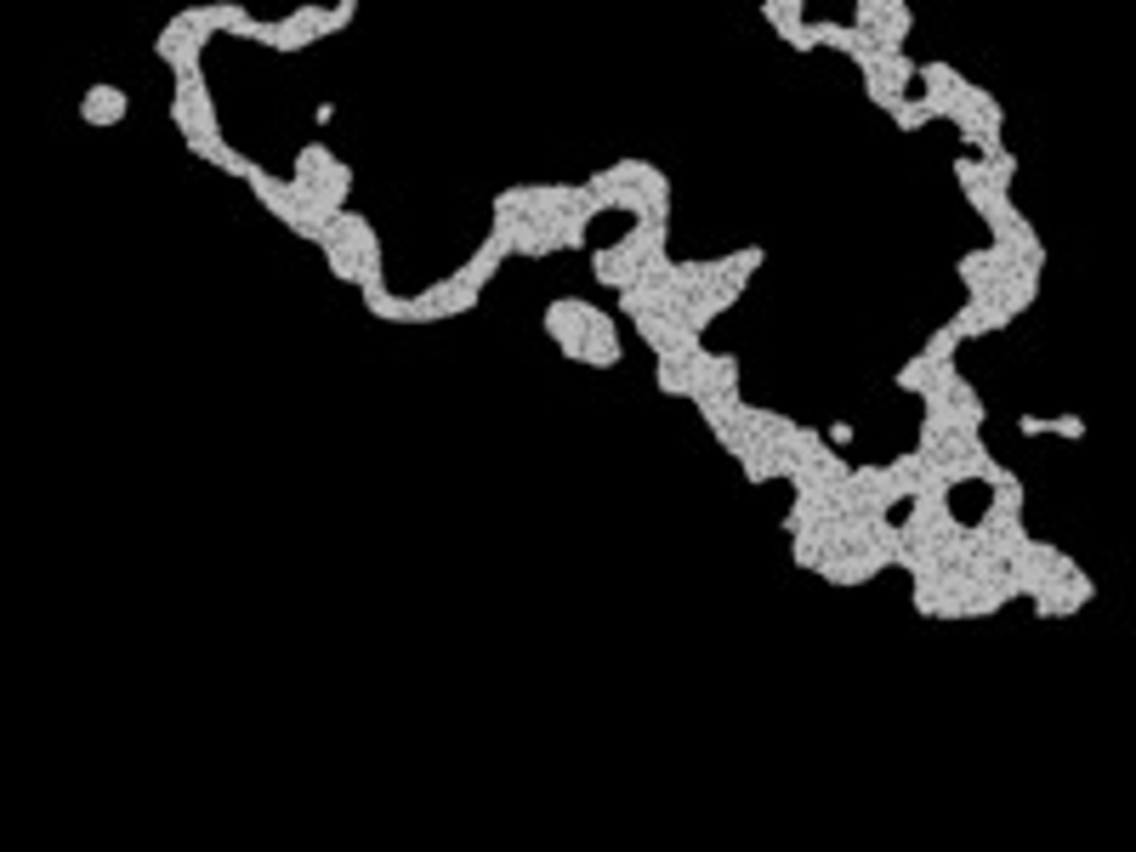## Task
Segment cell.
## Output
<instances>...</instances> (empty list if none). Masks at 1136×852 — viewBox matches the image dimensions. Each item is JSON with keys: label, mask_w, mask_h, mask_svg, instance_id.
Masks as SVG:
<instances>
[{"label": "cell", "mask_w": 1136, "mask_h": 852, "mask_svg": "<svg viewBox=\"0 0 1136 852\" xmlns=\"http://www.w3.org/2000/svg\"><path fill=\"white\" fill-rule=\"evenodd\" d=\"M767 267V250L762 245H745V250H727V256H688V262H665L648 285L614 296V318H671L682 324L688 336L704 341V330L739 308V296L750 290V279Z\"/></svg>", "instance_id": "cell-1"}, {"label": "cell", "mask_w": 1136, "mask_h": 852, "mask_svg": "<svg viewBox=\"0 0 1136 852\" xmlns=\"http://www.w3.org/2000/svg\"><path fill=\"white\" fill-rule=\"evenodd\" d=\"M597 205L579 183H512L489 205V239L523 262H546L558 250L586 245Z\"/></svg>", "instance_id": "cell-2"}, {"label": "cell", "mask_w": 1136, "mask_h": 852, "mask_svg": "<svg viewBox=\"0 0 1136 852\" xmlns=\"http://www.w3.org/2000/svg\"><path fill=\"white\" fill-rule=\"evenodd\" d=\"M954 279L966 285V302L944 318V330L954 341H972V336H1000L1040 302V285H1046V262H1028V256H1012L1000 245H977L966 256H954Z\"/></svg>", "instance_id": "cell-3"}, {"label": "cell", "mask_w": 1136, "mask_h": 852, "mask_svg": "<svg viewBox=\"0 0 1136 852\" xmlns=\"http://www.w3.org/2000/svg\"><path fill=\"white\" fill-rule=\"evenodd\" d=\"M790 557L813 568L824 586H870L887 568H898V529L892 517H819V523H785Z\"/></svg>", "instance_id": "cell-4"}, {"label": "cell", "mask_w": 1136, "mask_h": 852, "mask_svg": "<svg viewBox=\"0 0 1136 852\" xmlns=\"http://www.w3.org/2000/svg\"><path fill=\"white\" fill-rule=\"evenodd\" d=\"M699 421H704V433L739 461L745 484H790V466H796V449L807 438V421L778 415L767 404H750L745 392L704 404Z\"/></svg>", "instance_id": "cell-5"}, {"label": "cell", "mask_w": 1136, "mask_h": 852, "mask_svg": "<svg viewBox=\"0 0 1136 852\" xmlns=\"http://www.w3.org/2000/svg\"><path fill=\"white\" fill-rule=\"evenodd\" d=\"M915 109L921 120H949L961 131L966 154L989 160V154H1006V109L989 86H977L972 74H961L944 58H926L915 63Z\"/></svg>", "instance_id": "cell-6"}, {"label": "cell", "mask_w": 1136, "mask_h": 852, "mask_svg": "<svg viewBox=\"0 0 1136 852\" xmlns=\"http://www.w3.org/2000/svg\"><path fill=\"white\" fill-rule=\"evenodd\" d=\"M507 262H512V256L484 234V245H477L454 273H444V279H433V285L415 290V296L370 290V296H364V313H370L375 324H449V318H466L477 302H484V290L495 285V273L507 267Z\"/></svg>", "instance_id": "cell-7"}, {"label": "cell", "mask_w": 1136, "mask_h": 852, "mask_svg": "<svg viewBox=\"0 0 1136 852\" xmlns=\"http://www.w3.org/2000/svg\"><path fill=\"white\" fill-rule=\"evenodd\" d=\"M1012 591L1028 597V609L1040 614V619H1069L1079 609H1091V597H1097V580L1085 574L1063 546H1051V540H1023L1018 546V557H1012Z\"/></svg>", "instance_id": "cell-8"}, {"label": "cell", "mask_w": 1136, "mask_h": 852, "mask_svg": "<svg viewBox=\"0 0 1136 852\" xmlns=\"http://www.w3.org/2000/svg\"><path fill=\"white\" fill-rule=\"evenodd\" d=\"M540 330L569 364L620 369V359H625V324L609 308L586 302V296H551L540 308Z\"/></svg>", "instance_id": "cell-9"}, {"label": "cell", "mask_w": 1136, "mask_h": 852, "mask_svg": "<svg viewBox=\"0 0 1136 852\" xmlns=\"http://www.w3.org/2000/svg\"><path fill=\"white\" fill-rule=\"evenodd\" d=\"M579 188H586V199L597 205V216H631V222H671V171L665 165H653V160H637V154H625L614 165H597L591 177H579Z\"/></svg>", "instance_id": "cell-10"}, {"label": "cell", "mask_w": 1136, "mask_h": 852, "mask_svg": "<svg viewBox=\"0 0 1136 852\" xmlns=\"http://www.w3.org/2000/svg\"><path fill=\"white\" fill-rule=\"evenodd\" d=\"M171 125H176V137H183V148L194 160H205L211 171H222V177H245L250 160L227 142L222 114H216V91H211L205 74H176L171 80Z\"/></svg>", "instance_id": "cell-11"}, {"label": "cell", "mask_w": 1136, "mask_h": 852, "mask_svg": "<svg viewBox=\"0 0 1136 852\" xmlns=\"http://www.w3.org/2000/svg\"><path fill=\"white\" fill-rule=\"evenodd\" d=\"M319 256H324V267H330V279H341V285H352L359 296H370V290H387V250H382V234H375V222L364 216V211H341V216H330V228L319 234Z\"/></svg>", "instance_id": "cell-12"}, {"label": "cell", "mask_w": 1136, "mask_h": 852, "mask_svg": "<svg viewBox=\"0 0 1136 852\" xmlns=\"http://www.w3.org/2000/svg\"><path fill=\"white\" fill-rule=\"evenodd\" d=\"M665 262H671V222H631L614 245L591 250V279L602 290L625 296V290L648 285Z\"/></svg>", "instance_id": "cell-13"}, {"label": "cell", "mask_w": 1136, "mask_h": 852, "mask_svg": "<svg viewBox=\"0 0 1136 852\" xmlns=\"http://www.w3.org/2000/svg\"><path fill=\"white\" fill-rule=\"evenodd\" d=\"M352 17H359V0H341V7H290L279 17H250L245 12L234 23V40H250V46H262V52L290 58V52H308V46L341 35Z\"/></svg>", "instance_id": "cell-14"}, {"label": "cell", "mask_w": 1136, "mask_h": 852, "mask_svg": "<svg viewBox=\"0 0 1136 852\" xmlns=\"http://www.w3.org/2000/svg\"><path fill=\"white\" fill-rule=\"evenodd\" d=\"M739 353H716V347H688V353H676V359H653V387H660L665 398H682V404H716V398H734L739 392Z\"/></svg>", "instance_id": "cell-15"}, {"label": "cell", "mask_w": 1136, "mask_h": 852, "mask_svg": "<svg viewBox=\"0 0 1136 852\" xmlns=\"http://www.w3.org/2000/svg\"><path fill=\"white\" fill-rule=\"evenodd\" d=\"M245 17L239 0H211V7H183L176 17H165V29L154 35V58L176 74H205V46L216 35H234V23Z\"/></svg>", "instance_id": "cell-16"}, {"label": "cell", "mask_w": 1136, "mask_h": 852, "mask_svg": "<svg viewBox=\"0 0 1136 852\" xmlns=\"http://www.w3.org/2000/svg\"><path fill=\"white\" fill-rule=\"evenodd\" d=\"M1012 183H1018V154L1006 148V154H989V160H977V154H954V188H961V199L977 211L983 228H1006V222L1018 216V199H1012Z\"/></svg>", "instance_id": "cell-17"}, {"label": "cell", "mask_w": 1136, "mask_h": 852, "mask_svg": "<svg viewBox=\"0 0 1136 852\" xmlns=\"http://www.w3.org/2000/svg\"><path fill=\"white\" fill-rule=\"evenodd\" d=\"M285 183L296 188L301 205H313L319 216H341L347 211V193H352V165L324 142H308L296 154V165L285 171Z\"/></svg>", "instance_id": "cell-18"}, {"label": "cell", "mask_w": 1136, "mask_h": 852, "mask_svg": "<svg viewBox=\"0 0 1136 852\" xmlns=\"http://www.w3.org/2000/svg\"><path fill=\"white\" fill-rule=\"evenodd\" d=\"M852 68H858V80H864V97L887 120H898L909 109V97H915V58H909V52L864 40V52L852 58Z\"/></svg>", "instance_id": "cell-19"}, {"label": "cell", "mask_w": 1136, "mask_h": 852, "mask_svg": "<svg viewBox=\"0 0 1136 852\" xmlns=\"http://www.w3.org/2000/svg\"><path fill=\"white\" fill-rule=\"evenodd\" d=\"M852 35H864L870 46H909L915 35V12L903 7V0H852V17H847Z\"/></svg>", "instance_id": "cell-20"}, {"label": "cell", "mask_w": 1136, "mask_h": 852, "mask_svg": "<svg viewBox=\"0 0 1136 852\" xmlns=\"http://www.w3.org/2000/svg\"><path fill=\"white\" fill-rule=\"evenodd\" d=\"M74 114H80L91 131H114V125H125V114H132V97H125V86H114V80H97V86L80 91Z\"/></svg>", "instance_id": "cell-21"}, {"label": "cell", "mask_w": 1136, "mask_h": 852, "mask_svg": "<svg viewBox=\"0 0 1136 852\" xmlns=\"http://www.w3.org/2000/svg\"><path fill=\"white\" fill-rule=\"evenodd\" d=\"M762 17L790 52H813V17H807L801 0H762Z\"/></svg>", "instance_id": "cell-22"}, {"label": "cell", "mask_w": 1136, "mask_h": 852, "mask_svg": "<svg viewBox=\"0 0 1136 852\" xmlns=\"http://www.w3.org/2000/svg\"><path fill=\"white\" fill-rule=\"evenodd\" d=\"M1023 433H1057V438H1085V421H1034V415H1023Z\"/></svg>", "instance_id": "cell-23"}]
</instances>
